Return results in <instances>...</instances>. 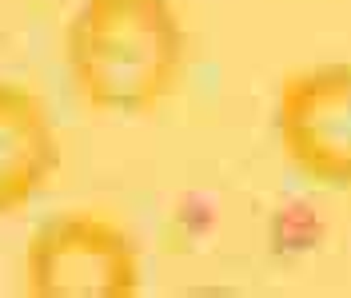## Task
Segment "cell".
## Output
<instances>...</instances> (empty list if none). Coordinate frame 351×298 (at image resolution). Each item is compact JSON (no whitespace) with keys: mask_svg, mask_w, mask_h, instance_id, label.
Segmentation results:
<instances>
[{"mask_svg":"<svg viewBox=\"0 0 351 298\" xmlns=\"http://www.w3.org/2000/svg\"><path fill=\"white\" fill-rule=\"evenodd\" d=\"M72 84L96 111H152L180 80L184 28L168 0H84L64 32Z\"/></svg>","mask_w":351,"mask_h":298,"instance_id":"1","label":"cell"},{"mask_svg":"<svg viewBox=\"0 0 351 298\" xmlns=\"http://www.w3.org/2000/svg\"><path fill=\"white\" fill-rule=\"evenodd\" d=\"M140 286V258L120 223L64 211L24 247V290L36 298H124Z\"/></svg>","mask_w":351,"mask_h":298,"instance_id":"2","label":"cell"},{"mask_svg":"<svg viewBox=\"0 0 351 298\" xmlns=\"http://www.w3.org/2000/svg\"><path fill=\"white\" fill-rule=\"evenodd\" d=\"M276 124L287 159L307 179L351 187V64L295 72L280 92Z\"/></svg>","mask_w":351,"mask_h":298,"instance_id":"3","label":"cell"},{"mask_svg":"<svg viewBox=\"0 0 351 298\" xmlns=\"http://www.w3.org/2000/svg\"><path fill=\"white\" fill-rule=\"evenodd\" d=\"M60 167V135L44 100L0 80V219L28 207Z\"/></svg>","mask_w":351,"mask_h":298,"instance_id":"4","label":"cell"}]
</instances>
